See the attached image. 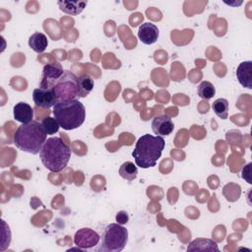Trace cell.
I'll return each instance as SVG.
<instances>
[{"label": "cell", "instance_id": "1", "mask_svg": "<svg viewBox=\"0 0 252 252\" xmlns=\"http://www.w3.org/2000/svg\"><path fill=\"white\" fill-rule=\"evenodd\" d=\"M165 141L161 136L145 134L140 137L132 152L136 165L141 168L153 167L161 157Z\"/></svg>", "mask_w": 252, "mask_h": 252}, {"label": "cell", "instance_id": "2", "mask_svg": "<svg viewBox=\"0 0 252 252\" xmlns=\"http://www.w3.org/2000/svg\"><path fill=\"white\" fill-rule=\"evenodd\" d=\"M39 158L45 168L52 172H58L68 164L71 149L60 137H50L43 144Z\"/></svg>", "mask_w": 252, "mask_h": 252}, {"label": "cell", "instance_id": "3", "mask_svg": "<svg viewBox=\"0 0 252 252\" xmlns=\"http://www.w3.org/2000/svg\"><path fill=\"white\" fill-rule=\"evenodd\" d=\"M46 136L47 134L43 130L41 123L32 120L17 128L13 136V142L19 150L37 155L47 140Z\"/></svg>", "mask_w": 252, "mask_h": 252}, {"label": "cell", "instance_id": "4", "mask_svg": "<svg viewBox=\"0 0 252 252\" xmlns=\"http://www.w3.org/2000/svg\"><path fill=\"white\" fill-rule=\"evenodd\" d=\"M53 115L64 130H74L85 122L86 108L79 99L58 101L53 106Z\"/></svg>", "mask_w": 252, "mask_h": 252}, {"label": "cell", "instance_id": "5", "mask_svg": "<svg viewBox=\"0 0 252 252\" xmlns=\"http://www.w3.org/2000/svg\"><path fill=\"white\" fill-rule=\"evenodd\" d=\"M97 251L120 252L128 241V230L119 223H110L105 226Z\"/></svg>", "mask_w": 252, "mask_h": 252}, {"label": "cell", "instance_id": "6", "mask_svg": "<svg viewBox=\"0 0 252 252\" xmlns=\"http://www.w3.org/2000/svg\"><path fill=\"white\" fill-rule=\"evenodd\" d=\"M53 90L58 101L78 99L80 97L78 77L70 71H64V74L57 81Z\"/></svg>", "mask_w": 252, "mask_h": 252}, {"label": "cell", "instance_id": "7", "mask_svg": "<svg viewBox=\"0 0 252 252\" xmlns=\"http://www.w3.org/2000/svg\"><path fill=\"white\" fill-rule=\"evenodd\" d=\"M63 74V67L58 62H52L44 65L42 69V76L39 83V87L53 88Z\"/></svg>", "mask_w": 252, "mask_h": 252}, {"label": "cell", "instance_id": "8", "mask_svg": "<svg viewBox=\"0 0 252 252\" xmlns=\"http://www.w3.org/2000/svg\"><path fill=\"white\" fill-rule=\"evenodd\" d=\"M100 240L99 234L92 228L83 227L76 231L74 243L81 249H90L98 244Z\"/></svg>", "mask_w": 252, "mask_h": 252}, {"label": "cell", "instance_id": "9", "mask_svg": "<svg viewBox=\"0 0 252 252\" xmlns=\"http://www.w3.org/2000/svg\"><path fill=\"white\" fill-rule=\"evenodd\" d=\"M34 104L41 108H50L58 102L53 88H36L32 93Z\"/></svg>", "mask_w": 252, "mask_h": 252}, {"label": "cell", "instance_id": "10", "mask_svg": "<svg viewBox=\"0 0 252 252\" xmlns=\"http://www.w3.org/2000/svg\"><path fill=\"white\" fill-rule=\"evenodd\" d=\"M152 129L157 136H168L174 129V124L166 115L156 116L152 121Z\"/></svg>", "mask_w": 252, "mask_h": 252}, {"label": "cell", "instance_id": "11", "mask_svg": "<svg viewBox=\"0 0 252 252\" xmlns=\"http://www.w3.org/2000/svg\"><path fill=\"white\" fill-rule=\"evenodd\" d=\"M159 35V31L158 27L153 23H144L139 27L138 37L139 39L147 45L155 43Z\"/></svg>", "mask_w": 252, "mask_h": 252}, {"label": "cell", "instance_id": "12", "mask_svg": "<svg viewBox=\"0 0 252 252\" xmlns=\"http://www.w3.org/2000/svg\"><path fill=\"white\" fill-rule=\"evenodd\" d=\"M236 77L242 87L252 89V61L241 62L236 69Z\"/></svg>", "mask_w": 252, "mask_h": 252}, {"label": "cell", "instance_id": "13", "mask_svg": "<svg viewBox=\"0 0 252 252\" xmlns=\"http://www.w3.org/2000/svg\"><path fill=\"white\" fill-rule=\"evenodd\" d=\"M13 114L15 120L21 122L22 124H27L32 121L33 109L27 102H18L13 107Z\"/></svg>", "mask_w": 252, "mask_h": 252}, {"label": "cell", "instance_id": "14", "mask_svg": "<svg viewBox=\"0 0 252 252\" xmlns=\"http://www.w3.org/2000/svg\"><path fill=\"white\" fill-rule=\"evenodd\" d=\"M59 9L68 15L77 16L83 12L86 8L88 1H67V0H60L57 2Z\"/></svg>", "mask_w": 252, "mask_h": 252}, {"label": "cell", "instance_id": "15", "mask_svg": "<svg viewBox=\"0 0 252 252\" xmlns=\"http://www.w3.org/2000/svg\"><path fill=\"white\" fill-rule=\"evenodd\" d=\"M188 251H219L218 244L212 239L196 238L187 247Z\"/></svg>", "mask_w": 252, "mask_h": 252}, {"label": "cell", "instance_id": "16", "mask_svg": "<svg viewBox=\"0 0 252 252\" xmlns=\"http://www.w3.org/2000/svg\"><path fill=\"white\" fill-rule=\"evenodd\" d=\"M48 45L47 37L42 32H34L29 38V46L37 53H42Z\"/></svg>", "mask_w": 252, "mask_h": 252}, {"label": "cell", "instance_id": "17", "mask_svg": "<svg viewBox=\"0 0 252 252\" xmlns=\"http://www.w3.org/2000/svg\"><path fill=\"white\" fill-rule=\"evenodd\" d=\"M78 88L80 97H86L94 89V79L89 74H83L78 77Z\"/></svg>", "mask_w": 252, "mask_h": 252}, {"label": "cell", "instance_id": "18", "mask_svg": "<svg viewBox=\"0 0 252 252\" xmlns=\"http://www.w3.org/2000/svg\"><path fill=\"white\" fill-rule=\"evenodd\" d=\"M119 174L122 178L128 181H132L137 177L138 168L136 164H134L132 161H125L121 164L119 168Z\"/></svg>", "mask_w": 252, "mask_h": 252}, {"label": "cell", "instance_id": "19", "mask_svg": "<svg viewBox=\"0 0 252 252\" xmlns=\"http://www.w3.org/2000/svg\"><path fill=\"white\" fill-rule=\"evenodd\" d=\"M212 108L217 116L220 119H226L228 115V101L225 98H218L213 104Z\"/></svg>", "mask_w": 252, "mask_h": 252}, {"label": "cell", "instance_id": "20", "mask_svg": "<svg viewBox=\"0 0 252 252\" xmlns=\"http://www.w3.org/2000/svg\"><path fill=\"white\" fill-rule=\"evenodd\" d=\"M216 94V89L211 82L203 81L198 87V95L203 99H211Z\"/></svg>", "mask_w": 252, "mask_h": 252}, {"label": "cell", "instance_id": "21", "mask_svg": "<svg viewBox=\"0 0 252 252\" xmlns=\"http://www.w3.org/2000/svg\"><path fill=\"white\" fill-rule=\"evenodd\" d=\"M41 126L47 135H53L58 132L60 125L54 117L47 116L41 121Z\"/></svg>", "mask_w": 252, "mask_h": 252}, {"label": "cell", "instance_id": "22", "mask_svg": "<svg viewBox=\"0 0 252 252\" xmlns=\"http://www.w3.org/2000/svg\"><path fill=\"white\" fill-rule=\"evenodd\" d=\"M128 220H129V217H128V215L125 211H120V212L117 213V215H116L117 223L125 224V223L128 222Z\"/></svg>", "mask_w": 252, "mask_h": 252}]
</instances>
